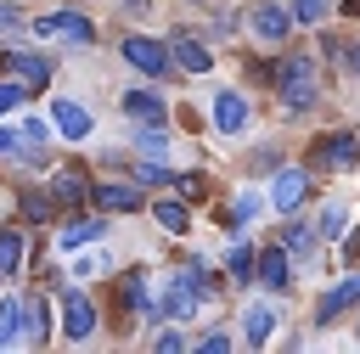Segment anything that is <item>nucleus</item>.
Returning <instances> with one entry per match:
<instances>
[{"label": "nucleus", "instance_id": "31", "mask_svg": "<svg viewBox=\"0 0 360 354\" xmlns=\"http://www.w3.org/2000/svg\"><path fill=\"white\" fill-rule=\"evenodd\" d=\"M349 67H354V73H360V45H354V51H349Z\"/></svg>", "mask_w": 360, "mask_h": 354}, {"label": "nucleus", "instance_id": "30", "mask_svg": "<svg viewBox=\"0 0 360 354\" xmlns=\"http://www.w3.org/2000/svg\"><path fill=\"white\" fill-rule=\"evenodd\" d=\"M11 146H17V135H11V129H0V152H11Z\"/></svg>", "mask_w": 360, "mask_h": 354}, {"label": "nucleus", "instance_id": "4", "mask_svg": "<svg viewBox=\"0 0 360 354\" xmlns=\"http://www.w3.org/2000/svg\"><path fill=\"white\" fill-rule=\"evenodd\" d=\"M6 73H11L22 90H39V84H51V56H34V51H6Z\"/></svg>", "mask_w": 360, "mask_h": 354}, {"label": "nucleus", "instance_id": "25", "mask_svg": "<svg viewBox=\"0 0 360 354\" xmlns=\"http://www.w3.org/2000/svg\"><path fill=\"white\" fill-rule=\"evenodd\" d=\"M287 11H292V22H321V11H326V0H292Z\"/></svg>", "mask_w": 360, "mask_h": 354}, {"label": "nucleus", "instance_id": "8", "mask_svg": "<svg viewBox=\"0 0 360 354\" xmlns=\"http://www.w3.org/2000/svg\"><path fill=\"white\" fill-rule=\"evenodd\" d=\"M360 157V140L354 135H326V140H315V163H326V169H349Z\"/></svg>", "mask_w": 360, "mask_h": 354}, {"label": "nucleus", "instance_id": "16", "mask_svg": "<svg viewBox=\"0 0 360 354\" xmlns=\"http://www.w3.org/2000/svg\"><path fill=\"white\" fill-rule=\"evenodd\" d=\"M90 197H96V208H112V214H129V208H141V191H135V185H96Z\"/></svg>", "mask_w": 360, "mask_h": 354}, {"label": "nucleus", "instance_id": "14", "mask_svg": "<svg viewBox=\"0 0 360 354\" xmlns=\"http://www.w3.org/2000/svg\"><path fill=\"white\" fill-rule=\"evenodd\" d=\"M169 56H174V67H186V73H208V67H214V56H208L197 39H186V34H174Z\"/></svg>", "mask_w": 360, "mask_h": 354}, {"label": "nucleus", "instance_id": "32", "mask_svg": "<svg viewBox=\"0 0 360 354\" xmlns=\"http://www.w3.org/2000/svg\"><path fill=\"white\" fill-rule=\"evenodd\" d=\"M349 11H354V17H360V0H349Z\"/></svg>", "mask_w": 360, "mask_h": 354}, {"label": "nucleus", "instance_id": "19", "mask_svg": "<svg viewBox=\"0 0 360 354\" xmlns=\"http://www.w3.org/2000/svg\"><path fill=\"white\" fill-rule=\"evenodd\" d=\"M96 236H107L101 219H73V225L62 230V247H84V242H96Z\"/></svg>", "mask_w": 360, "mask_h": 354}, {"label": "nucleus", "instance_id": "10", "mask_svg": "<svg viewBox=\"0 0 360 354\" xmlns=\"http://www.w3.org/2000/svg\"><path fill=\"white\" fill-rule=\"evenodd\" d=\"M287 28H292V11H287V6L270 0V6L253 11V34H259V39H287Z\"/></svg>", "mask_w": 360, "mask_h": 354}, {"label": "nucleus", "instance_id": "21", "mask_svg": "<svg viewBox=\"0 0 360 354\" xmlns=\"http://www.w3.org/2000/svg\"><path fill=\"white\" fill-rule=\"evenodd\" d=\"M343 225H349V208L343 202H326L321 208V236H343Z\"/></svg>", "mask_w": 360, "mask_h": 354}, {"label": "nucleus", "instance_id": "28", "mask_svg": "<svg viewBox=\"0 0 360 354\" xmlns=\"http://www.w3.org/2000/svg\"><path fill=\"white\" fill-rule=\"evenodd\" d=\"M135 174H141V185H163V180H169V169H158V163H141Z\"/></svg>", "mask_w": 360, "mask_h": 354}, {"label": "nucleus", "instance_id": "33", "mask_svg": "<svg viewBox=\"0 0 360 354\" xmlns=\"http://www.w3.org/2000/svg\"><path fill=\"white\" fill-rule=\"evenodd\" d=\"M354 337H360V326H354Z\"/></svg>", "mask_w": 360, "mask_h": 354}, {"label": "nucleus", "instance_id": "12", "mask_svg": "<svg viewBox=\"0 0 360 354\" xmlns=\"http://www.w3.org/2000/svg\"><path fill=\"white\" fill-rule=\"evenodd\" d=\"M287 281H292V264H287V253H281V247H264V253H259V287L281 292Z\"/></svg>", "mask_w": 360, "mask_h": 354}, {"label": "nucleus", "instance_id": "24", "mask_svg": "<svg viewBox=\"0 0 360 354\" xmlns=\"http://www.w3.org/2000/svg\"><path fill=\"white\" fill-rule=\"evenodd\" d=\"M158 225L163 230H186V208L180 202H158Z\"/></svg>", "mask_w": 360, "mask_h": 354}, {"label": "nucleus", "instance_id": "18", "mask_svg": "<svg viewBox=\"0 0 360 354\" xmlns=\"http://www.w3.org/2000/svg\"><path fill=\"white\" fill-rule=\"evenodd\" d=\"M51 185H56V197H62V202L90 197V185H84V174H79V169H56V180H51Z\"/></svg>", "mask_w": 360, "mask_h": 354}, {"label": "nucleus", "instance_id": "17", "mask_svg": "<svg viewBox=\"0 0 360 354\" xmlns=\"http://www.w3.org/2000/svg\"><path fill=\"white\" fill-rule=\"evenodd\" d=\"M22 337V303L17 298H0V348H11Z\"/></svg>", "mask_w": 360, "mask_h": 354}, {"label": "nucleus", "instance_id": "7", "mask_svg": "<svg viewBox=\"0 0 360 354\" xmlns=\"http://www.w3.org/2000/svg\"><path fill=\"white\" fill-rule=\"evenodd\" d=\"M304 191H309V174H304V169H281L276 185H270V202H276L281 214H292V208L304 202Z\"/></svg>", "mask_w": 360, "mask_h": 354}, {"label": "nucleus", "instance_id": "9", "mask_svg": "<svg viewBox=\"0 0 360 354\" xmlns=\"http://www.w3.org/2000/svg\"><path fill=\"white\" fill-rule=\"evenodd\" d=\"M242 124H248V101H242L236 90H219V96H214V129L236 135Z\"/></svg>", "mask_w": 360, "mask_h": 354}, {"label": "nucleus", "instance_id": "29", "mask_svg": "<svg viewBox=\"0 0 360 354\" xmlns=\"http://www.w3.org/2000/svg\"><path fill=\"white\" fill-rule=\"evenodd\" d=\"M17 101H22V84H0V118H6Z\"/></svg>", "mask_w": 360, "mask_h": 354}, {"label": "nucleus", "instance_id": "13", "mask_svg": "<svg viewBox=\"0 0 360 354\" xmlns=\"http://www.w3.org/2000/svg\"><path fill=\"white\" fill-rule=\"evenodd\" d=\"M270 332H276V309H270V303H248V315H242V337H248L253 348H264Z\"/></svg>", "mask_w": 360, "mask_h": 354}, {"label": "nucleus", "instance_id": "23", "mask_svg": "<svg viewBox=\"0 0 360 354\" xmlns=\"http://www.w3.org/2000/svg\"><path fill=\"white\" fill-rule=\"evenodd\" d=\"M281 247L298 253V258H309V230H304V225H287V230H281Z\"/></svg>", "mask_w": 360, "mask_h": 354}, {"label": "nucleus", "instance_id": "22", "mask_svg": "<svg viewBox=\"0 0 360 354\" xmlns=\"http://www.w3.org/2000/svg\"><path fill=\"white\" fill-rule=\"evenodd\" d=\"M231 275H236V281H253V247H248V242L231 247Z\"/></svg>", "mask_w": 360, "mask_h": 354}, {"label": "nucleus", "instance_id": "6", "mask_svg": "<svg viewBox=\"0 0 360 354\" xmlns=\"http://www.w3.org/2000/svg\"><path fill=\"white\" fill-rule=\"evenodd\" d=\"M349 303H360V275H343L332 292H321V303H315V320L326 326V320H338Z\"/></svg>", "mask_w": 360, "mask_h": 354}, {"label": "nucleus", "instance_id": "26", "mask_svg": "<svg viewBox=\"0 0 360 354\" xmlns=\"http://www.w3.org/2000/svg\"><path fill=\"white\" fill-rule=\"evenodd\" d=\"M22 214H28V219H51V197L28 191V197H22Z\"/></svg>", "mask_w": 360, "mask_h": 354}, {"label": "nucleus", "instance_id": "27", "mask_svg": "<svg viewBox=\"0 0 360 354\" xmlns=\"http://www.w3.org/2000/svg\"><path fill=\"white\" fill-rule=\"evenodd\" d=\"M141 152H146V157H152V163H158V157H163V152H169V140H163V135H158V129H146V135H141Z\"/></svg>", "mask_w": 360, "mask_h": 354}, {"label": "nucleus", "instance_id": "20", "mask_svg": "<svg viewBox=\"0 0 360 354\" xmlns=\"http://www.w3.org/2000/svg\"><path fill=\"white\" fill-rule=\"evenodd\" d=\"M22 264V230H0V275H11Z\"/></svg>", "mask_w": 360, "mask_h": 354}, {"label": "nucleus", "instance_id": "11", "mask_svg": "<svg viewBox=\"0 0 360 354\" xmlns=\"http://www.w3.org/2000/svg\"><path fill=\"white\" fill-rule=\"evenodd\" d=\"M51 118H56V129H62L68 140H84V135H90V112H84L79 101H51Z\"/></svg>", "mask_w": 360, "mask_h": 354}, {"label": "nucleus", "instance_id": "3", "mask_svg": "<svg viewBox=\"0 0 360 354\" xmlns=\"http://www.w3.org/2000/svg\"><path fill=\"white\" fill-rule=\"evenodd\" d=\"M62 332H68L73 343H84V337L96 332V309H90V298H84L79 287H62Z\"/></svg>", "mask_w": 360, "mask_h": 354}, {"label": "nucleus", "instance_id": "1", "mask_svg": "<svg viewBox=\"0 0 360 354\" xmlns=\"http://www.w3.org/2000/svg\"><path fill=\"white\" fill-rule=\"evenodd\" d=\"M276 96H281L292 112H304V107L315 101V56H304V51L281 56V67H276Z\"/></svg>", "mask_w": 360, "mask_h": 354}, {"label": "nucleus", "instance_id": "5", "mask_svg": "<svg viewBox=\"0 0 360 354\" xmlns=\"http://www.w3.org/2000/svg\"><path fill=\"white\" fill-rule=\"evenodd\" d=\"M124 62H135L141 73H163V67H169V45H158V39H146V34H129V39H124Z\"/></svg>", "mask_w": 360, "mask_h": 354}, {"label": "nucleus", "instance_id": "2", "mask_svg": "<svg viewBox=\"0 0 360 354\" xmlns=\"http://www.w3.org/2000/svg\"><path fill=\"white\" fill-rule=\"evenodd\" d=\"M34 34H45V39H73V45H90V39H96V22H90V17H79V11H45V17H34Z\"/></svg>", "mask_w": 360, "mask_h": 354}, {"label": "nucleus", "instance_id": "15", "mask_svg": "<svg viewBox=\"0 0 360 354\" xmlns=\"http://www.w3.org/2000/svg\"><path fill=\"white\" fill-rule=\"evenodd\" d=\"M124 112L141 118V124H158V118H163V96H158V90H129V96H124Z\"/></svg>", "mask_w": 360, "mask_h": 354}]
</instances>
